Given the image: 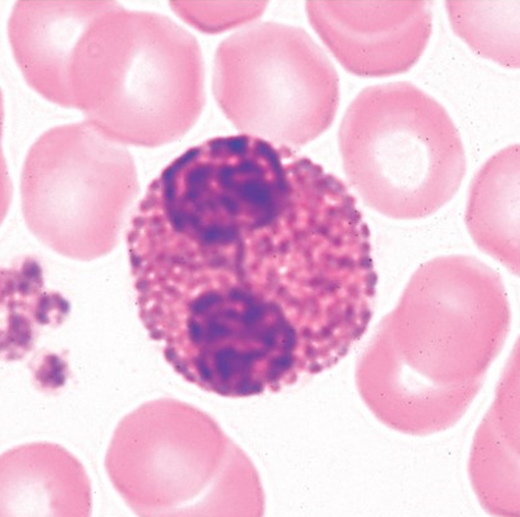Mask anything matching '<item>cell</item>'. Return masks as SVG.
Wrapping results in <instances>:
<instances>
[{"mask_svg":"<svg viewBox=\"0 0 520 517\" xmlns=\"http://www.w3.org/2000/svg\"><path fill=\"white\" fill-rule=\"evenodd\" d=\"M338 142L346 176L364 202L396 219L437 211L466 172L463 142L446 110L407 82L362 90L344 115Z\"/></svg>","mask_w":520,"mask_h":517,"instance_id":"6da1fadb","label":"cell"},{"mask_svg":"<svg viewBox=\"0 0 520 517\" xmlns=\"http://www.w3.org/2000/svg\"><path fill=\"white\" fill-rule=\"evenodd\" d=\"M204 80L201 49L192 34L165 15L119 4L108 22L89 120L124 145L167 144L200 117Z\"/></svg>","mask_w":520,"mask_h":517,"instance_id":"7a4b0ae2","label":"cell"},{"mask_svg":"<svg viewBox=\"0 0 520 517\" xmlns=\"http://www.w3.org/2000/svg\"><path fill=\"white\" fill-rule=\"evenodd\" d=\"M212 91L241 134L292 148L328 130L339 101L338 75L322 49L303 28L271 21L219 44Z\"/></svg>","mask_w":520,"mask_h":517,"instance_id":"3957f363","label":"cell"},{"mask_svg":"<svg viewBox=\"0 0 520 517\" xmlns=\"http://www.w3.org/2000/svg\"><path fill=\"white\" fill-rule=\"evenodd\" d=\"M125 146L87 120L52 128L35 141L20 189L25 224L39 241L78 261L105 253L107 220L140 190Z\"/></svg>","mask_w":520,"mask_h":517,"instance_id":"277c9868","label":"cell"},{"mask_svg":"<svg viewBox=\"0 0 520 517\" xmlns=\"http://www.w3.org/2000/svg\"><path fill=\"white\" fill-rule=\"evenodd\" d=\"M215 430L186 403L141 405L121 419L111 438L105 465L112 484L139 516L200 515L214 471Z\"/></svg>","mask_w":520,"mask_h":517,"instance_id":"5b68a950","label":"cell"},{"mask_svg":"<svg viewBox=\"0 0 520 517\" xmlns=\"http://www.w3.org/2000/svg\"><path fill=\"white\" fill-rule=\"evenodd\" d=\"M422 1H308L306 11L317 35L349 72L363 77L409 69L431 31Z\"/></svg>","mask_w":520,"mask_h":517,"instance_id":"8992f818","label":"cell"},{"mask_svg":"<svg viewBox=\"0 0 520 517\" xmlns=\"http://www.w3.org/2000/svg\"><path fill=\"white\" fill-rule=\"evenodd\" d=\"M91 495L84 466L58 444L27 443L1 455V517H87Z\"/></svg>","mask_w":520,"mask_h":517,"instance_id":"52a82bcc","label":"cell"},{"mask_svg":"<svg viewBox=\"0 0 520 517\" xmlns=\"http://www.w3.org/2000/svg\"><path fill=\"white\" fill-rule=\"evenodd\" d=\"M520 147L492 156L474 176L465 214L476 245L515 275L520 270Z\"/></svg>","mask_w":520,"mask_h":517,"instance_id":"ba28073f","label":"cell"},{"mask_svg":"<svg viewBox=\"0 0 520 517\" xmlns=\"http://www.w3.org/2000/svg\"><path fill=\"white\" fill-rule=\"evenodd\" d=\"M267 1H171L173 12L198 31L217 34L255 20L261 16Z\"/></svg>","mask_w":520,"mask_h":517,"instance_id":"9c48e42d","label":"cell"},{"mask_svg":"<svg viewBox=\"0 0 520 517\" xmlns=\"http://www.w3.org/2000/svg\"><path fill=\"white\" fill-rule=\"evenodd\" d=\"M6 311V325L1 332V355L7 361L17 360L34 346L37 336L34 320L23 312Z\"/></svg>","mask_w":520,"mask_h":517,"instance_id":"30bf717a","label":"cell"},{"mask_svg":"<svg viewBox=\"0 0 520 517\" xmlns=\"http://www.w3.org/2000/svg\"><path fill=\"white\" fill-rule=\"evenodd\" d=\"M30 368L34 383L43 391H54L62 387L69 375L64 356L52 352L38 356Z\"/></svg>","mask_w":520,"mask_h":517,"instance_id":"8fae6325","label":"cell"},{"mask_svg":"<svg viewBox=\"0 0 520 517\" xmlns=\"http://www.w3.org/2000/svg\"><path fill=\"white\" fill-rule=\"evenodd\" d=\"M70 309L69 301L60 293L48 290L36 311L34 319L41 325L57 327L68 316Z\"/></svg>","mask_w":520,"mask_h":517,"instance_id":"7c38bea8","label":"cell"},{"mask_svg":"<svg viewBox=\"0 0 520 517\" xmlns=\"http://www.w3.org/2000/svg\"><path fill=\"white\" fill-rule=\"evenodd\" d=\"M100 36H101V34H100ZM100 38H101V37H100ZM100 42H99V53H100ZM98 66H99V65H98ZM97 70H98V69H97Z\"/></svg>","mask_w":520,"mask_h":517,"instance_id":"4fadbf2b","label":"cell"}]
</instances>
